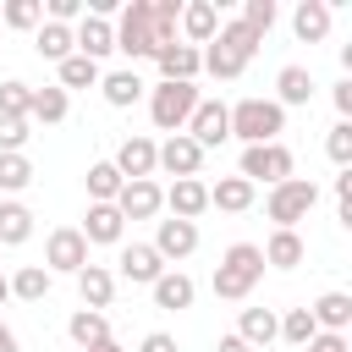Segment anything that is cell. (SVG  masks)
I'll return each mask as SVG.
<instances>
[{
    "instance_id": "6da1fadb",
    "label": "cell",
    "mask_w": 352,
    "mask_h": 352,
    "mask_svg": "<svg viewBox=\"0 0 352 352\" xmlns=\"http://www.w3.org/2000/svg\"><path fill=\"white\" fill-rule=\"evenodd\" d=\"M258 44H264V38L231 16V22H220V33H214V38H209L198 55H204V72H209V77L231 82V77H242V72H248V60L258 55Z\"/></svg>"
},
{
    "instance_id": "7a4b0ae2",
    "label": "cell",
    "mask_w": 352,
    "mask_h": 352,
    "mask_svg": "<svg viewBox=\"0 0 352 352\" xmlns=\"http://www.w3.org/2000/svg\"><path fill=\"white\" fill-rule=\"evenodd\" d=\"M264 280V253H258V242H231L226 253H220V264H214V297H226V302H242V297H253V286Z\"/></svg>"
},
{
    "instance_id": "3957f363",
    "label": "cell",
    "mask_w": 352,
    "mask_h": 352,
    "mask_svg": "<svg viewBox=\"0 0 352 352\" xmlns=\"http://www.w3.org/2000/svg\"><path fill=\"white\" fill-rule=\"evenodd\" d=\"M280 132H286V110L275 99H236L231 104V138H242V148L280 143Z\"/></svg>"
},
{
    "instance_id": "277c9868",
    "label": "cell",
    "mask_w": 352,
    "mask_h": 352,
    "mask_svg": "<svg viewBox=\"0 0 352 352\" xmlns=\"http://www.w3.org/2000/svg\"><path fill=\"white\" fill-rule=\"evenodd\" d=\"M198 82H154L148 88V121L170 138V132H187V121H192V110H198Z\"/></svg>"
},
{
    "instance_id": "5b68a950",
    "label": "cell",
    "mask_w": 352,
    "mask_h": 352,
    "mask_svg": "<svg viewBox=\"0 0 352 352\" xmlns=\"http://www.w3.org/2000/svg\"><path fill=\"white\" fill-rule=\"evenodd\" d=\"M110 28H116V50H121L126 60H154L160 33H154V16H148V0H126Z\"/></svg>"
},
{
    "instance_id": "8992f818",
    "label": "cell",
    "mask_w": 352,
    "mask_h": 352,
    "mask_svg": "<svg viewBox=\"0 0 352 352\" xmlns=\"http://www.w3.org/2000/svg\"><path fill=\"white\" fill-rule=\"evenodd\" d=\"M314 204H319V187L308 176H286L280 187L264 192V214L275 220V231H297V220H308Z\"/></svg>"
},
{
    "instance_id": "52a82bcc",
    "label": "cell",
    "mask_w": 352,
    "mask_h": 352,
    "mask_svg": "<svg viewBox=\"0 0 352 352\" xmlns=\"http://www.w3.org/2000/svg\"><path fill=\"white\" fill-rule=\"evenodd\" d=\"M292 170H297V160H292L286 143H253V148H242V170H236V176L253 182V187H258V182H264V187H280Z\"/></svg>"
},
{
    "instance_id": "ba28073f",
    "label": "cell",
    "mask_w": 352,
    "mask_h": 352,
    "mask_svg": "<svg viewBox=\"0 0 352 352\" xmlns=\"http://www.w3.org/2000/svg\"><path fill=\"white\" fill-rule=\"evenodd\" d=\"M82 264H88L82 231H77V226H55V231L44 236V270H50V275H77Z\"/></svg>"
},
{
    "instance_id": "9c48e42d",
    "label": "cell",
    "mask_w": 352,
    "mask_h": 352,
    "mask_svg": "<svg viewBox=\"0 0 352 352\" xmlns=\"http://www.w3.org/2000/svg\"><path fill=\"white\" fill-rule=\"evenodd\" d=\"M187 138L209 154V148H220L226 138H231V104H220V99H198V110H192V121H187Z\"/></svg>"
},
{
    "instance_id": "30bf717a",
    "label": "cell",
    "mask_w": 352,
    "mask_h": 352,
    "mask_svg": "<svg viewBox=\"0 0 352 352\" xmlns=\"http://www.w3.org/2000/svg\"><path fill=\"white\" fill-rule=\"evenodd\" d=\"M154 170H165V176H176V182H182V176H198V170H204V148H198L187 132H170V138L154 148Z\"/></svg>"
},
{
    "instance_id": "8fae6325",
    "label": "cell",
    "mask_w": 352,
    "mask_h": 352,
    "mask_svg": "<svg viewBox=\"0 0 352 352\" xmlns=\"http://www.w3.org/2000/svg\"><path fill=\"white\" fill-rule=\"evenodd\" d=\"M165 270H170V264H165L148 242H121V253H116V275L132 280V286H154Z\"/></svg>"
},
{
    "instance_id": "7c38bea8",
    "label": "cell",
    "mask_w": 352,
    "mask_h": 352,
    "mask_svg": "<svg viewBox=\"0 0 352 352\" xmlns=\"http://www.w3.org/2000/svg\"><path fill=\"white\" fill-rule=\"evenodd\" d=\"M165 264H182L198 253V226L192 220H154V242H148Z\"/></svg>"
},
{
    "instance_id": "4fadbf2b",
    "label": "cell",
    "mask_w": 352,
    "mask_h": 352,
    "mask_svg": "<svg viewBox=\"0 0 352 352\" xmlns=\"http://www.w3.org/2000/svg\"><path fill=\"white\" fill-rule=\"evenodd\" d=\"M176 33H182V44L204 50V44L220 33V6H214V0H182V22H176Z\"/></svg>"
},
{
    "instance_id": "5bb4252c",
    "label": "cell",
    "mask_w": 352,
    "mask_h": 352,
    "mask_svg": "<svg viewBox=\"0 0 352 352\" xmlns=\"http://www.w3.org/2000/svg\"><path fill=\"white\" fill-rule=\"evenodd\" d=\"M116 209H121V220H154V214L165 209V187H160L154 176H148V182H121Z\"/></svg>"
},
{
    "instance_id": "9a60e30c",
    "label": "cell",
    "mask_w": 352,
    "mask_h": 352,
    "mask_svg": "<svg viewBox=\"0 0 352 352\" xmlns=\"http://www.w3.org/2000/svg\"><path fill=\"white\" fill-rule=\"evenodd\" d=\"M82 242L88 248H121V236H126V220H121V209L116 204H88V214H82Z\"/></svg>"
},
{
    "instance_id": "2e32d148",
    "label": "cell",
    "mask_w": 352,
    "mask_h": 352,
    "mask_svg": "<svg viewBox=\"0 0 352 352\" xmlns=\"http://www.w3.org/2000/svg\"><path fill=\"white\" fill-rule=\"evenodd\" d=\"M154 66H160V82H198V72H204V55L192 50V44H165V50H154Z\"/></svg>"
},
{
    "instance_id": "e0dca14e",
    "label": "cell",
    "mask_w": 352,
    "mask_h": 352,
    "mask_svg": "<svg viewBox=\"0 0 352 352\" xmlns=\"http://www.w3.org/2000/svg\"><path fill=\"white\" fill-rule=\"evenodd\" d=\"M154 148H160V143L143 138V132H138V138H121V148H116L110 165L121 170V182H148V176H154Z\"/></svg>"
},
{
    "instance_id": "ac0fdd59",
    "label": "cell",
    "mask_w": 352,
    "mask_h": 352,
    "mask_svg": "<svg viewBox=\"0 0 352 352\" xmlns=\"http://www.w3.org/2000/svg\"><path fill=\"white\" fill-rule=\"evenodd\" d=\"M72 44H77V55L82 60H104V55H116V28L104 22V16H82L77 28H72Z\"/></svg>"
},
{
    "instance_id": "d6986e66",
    "label": "cell",
    "mask_w": 352,
    "mask_h": 352,
    "mask_svg": "<svg viewBox=\"0 0 352 352\" xmlns=\"http://www.w3.org/2000/svg\"><path fill=\"white\" fill-rule=\"evenodd\" d=\"M143 77H138V66H116V72H99V94H104V104L110 110H132L138 99H143Z\"/></svg>"
},
{
    "instance_id": "ffe728a7",
    "label": "cell",
    "mask_w": 352,
    "mask_h": 352,
    "mask_svg": "<svg viewBox=\"0 0 352 352\" xmlns=\"http://www.w3.org/2000/svg\"><path fill=\"white\" fill-rule=\"evenodd\" d=\"M165 209H170V220H192L198 226V214L209 209V187L198 176H182V182L165 187Z\"/></svg>"
},
{
    "instance_id": "44dd1931",
    "label": "cell",
    "mask_w": 352,
    "mask_h": 352,
    "mask_svg": "<svg viewBox=\"0 0 352 352\" xmlns=\"http://www.w3.org/2000/svg\"><path fill=\"white\" fill-rule=\"evenodd\" d=\"M77 297H82V308H94V314H104L110 308V297H116V270H104V264H82L77 270Z\"/></svg>"
},
{
    "instance_id": "7402d4cb",
    "label": "cell",
    "mask_w": 352,
    "mask_h": 352,
    "mask_svg": "<svg viewBox=\"0 0 352 352\" xmlns=\"http://www.w3.org/2000/svg\"><path fill=\"white\" fill-rule=\"evenodd\" d=\"M148 292H154V308H165V314H182V308H192V297H198V286H192L187 270H165Z\"/></svg>"
},
{
    "instance_id": "603a6c76",
    "label": "cell",
    "mask_w": 352,
    "mask_h": 352,
    "mask_svg": "<svg viewBox=\"0 0 352 352\" xmlns=\"http://www.w3.org/2000/svg\"><path fill=\"white\" fill-rule=\"evenodd\" d=\"M330 6L324 0H297V11H292V33L302 38V44H319V38H330Z\"/></svg>"
},
{
    "instance_id": "cb8c5ba5",
    "label": "cell",
    "mask_w": 352,
    "mask_h": 352,
    "mask_svg": "<svg viewBox=\"0 0 352 352\" xmlns=\"http://www.w3.org/2000/svg\"><path fill=\"white\" fill-rule=\"evenodd\" d=\"M258 253H264V270H297V264L308 258V242H302L297 231H270V242H264Z\"/></svg>"
},
{
    "instance_id": "d4e9b609",
    "label": "cell",
    "mask_w": 352,
    "mask_h": 352,
    "mask_svg": "<svg viewBox=\"0 0 352 352\" xmlns=\"http://www.w3.org/2000/svg\"><path fill=\"white\" fill-rule=\"evenodd\" d=\"M314 99V72L308 66H280L275 72V104L292 110V104H308Z\"/></svg>"
},
{
    "instance_id": "484cf974",
    "label": "cell",
    "mask_w": 352,
    "mask_h": 352,
    "mask_svg": "<svg viewBox=\"0 0 352 352\" xmlns=\"http://www.w3.org/2000/svg\"><path fill=\"white\" fill-rule=\"evenodd\" d=\"M66 110H72V94H66V88H55V82H44V88H33L28 121H38V126H60V121H66Z\"/></svg>"
},
{
    "instance_id": "4316f807",
    "label": "cell",
    "mask_w": 352,
    "mask_h": 352,
    "mask_svg": "<svg viewBox=\"0 0 352 352\" xmlns=\"http://www.w3.org/2000/svg\"><path fill=\"white\" fill-rule=\"evenodd\" d=\"M253 198H258V187H253V182H242V176H220V182L209 187V209H226V214L253 209Z\"/></svg>"
},
{
    "instance_id": "83f0119b",
    "label": "cell",
    "mask_w": 352,
    "mask_h": 352,
    "mask_svg": "<svg viewBox=\"0 0 352 352\" xmlns=\"http://www.w3.org/2000/svg\"><path fill=\"white\" fill-rule=\"evenodd\" d=\"M308 314H314V324H319V330L346 336V324H352V297H346V292H324L319 302H308Z\"/></svg>"
},
{
    "instance_id": "f1b7e54d",
    "label": "cell",
    "mask_w": 352,
    "mask_h": 352,
    "mask_svg": "<svg viewBox=\"0 0 352 352\" xmlns=\"http://www.w3.org/2000/svg\"><path fill=\"white\" fill-rule=\"evenodd\" d=\"M236 336H242L248 346H270V341L280 336V314H275V308H242Z\"/></svg>"
},
{
    "instance_id": "f546056e",
    "label": "cell",
    "mask_w": 352,
    "mask_h": 352,
    "mask_svg": "<svg viewBox=\"0 0 352 352\" xmlns=\"http://www.w3.org/2000/svg\"><path fill=\"white\" fill-rule=\"evenodd\" d=\"M33 236V209L16 198H0V248H22Z\"/></svg>"
},
{
    "instance_id": "4dcf8cb0",
    "label": "cell",
    "mask_w": 352,
    "mask_h": 352,
    "mask_svg": "<svg viewBox=\"0 0 352 352\" xmlns=\"http://www.w3.org/2000/svg\"><path fill=\"white\" fill-rule=\"evenodd\" d=\"M6 286H11V297H22V302H44L50 286H55V275H50L44 264H22L16 275H6Z\"/></svg>"
},
{
    "instance_id": "1f68e13d",
    "label": "cell",
    "mask_w": 352,
    "mask_h": 352,
    "mask_svg": "<svg viewBox=\"0 0 352 352\" xmlns=\"http://www.w3.org/2000/svg\"><path fill=\"white\" fill-rule=\"evenodd\" d=\"M66 336L77 341V352H88V346L110 341V319H104V314H94V308H77V314L66 319Z\"/></svg>"
},
{
    "instance_id": "d6a6232c",
    "label": "cell",
    "mask_w": 352,
    "mask_h": 352,
    "mask_svg": "<svg viewBox=\"0 0 352 352\" xmlns=\"http://www.w3.org/2000/svg\"><path fill=\"white\" fill-rule=\"evenodd\" d=\"M33 50L44 55V60H66V55H77V44H72V28H60V22H38L33 28Z\"/></svg>"
},
{
    "instance_id": "836d02e7",
    "label": "cell",
    "mask_w": 352,
    "mask_h": 352,
    "mask_svg": "<svg viewBox=\"0 0 352 352\" xmlns=\"http://www.w3.org/2000/svg\"><path fill=\"white\" fill-rule=\"evenodd\" d=\"M82 182H88V204H116V192H121V170L110 160H94Z\"/></svg>"
},
{
    "instance_id": "e575fe53",
    "label": "cell",
    "mask_w": 352,
    "mask_h": 352,
    "mask_svg": "<svg viewBox=\"0 0 352 352\" xmlns=\"http://www.w3.org/2000/svg\"><path fill=\"white\" fill-rule=\"evenodd\" d=\"M38 22H44V0H6V6H0V28L33 33Z\"/></svg>"
},
{
    "instance_id": "d590c367",
    "label": "cell",
    "mask_w": 352,
    "mask_h": 352,
    "mask_svg": "<svg viewBox=\"0 0 352 352\" xmlns=\"http://www.w3.org/2000/svg\"><path fill=\"white\" fill-rule=\"evenodd\" d=\"M314 336H319V324H314L308 308H286V314H280V336H275V341H286V346H308Z\"/></svg>"
},
{
    "instance_id": "8d00e7d4",
    "label": "cell",
    "mask_w": 352,
    "mask_h": 352,
    "mask_svg": "<svg viewBox=\"0 0 352 352\" xmlns=\"http://www.w3.org/2000/svg\"><path fill=\"white\" fill-rule=\"evenodd\" d=\"M28 104H33V82L6 77V82H0V116H6V121H28Z\"/></svg>"
},
{
    "instance_id": "74e56055",
    "label": "cell",
    "mask_w": 352,
    "mask_h": 352,
    "mask_svg": "<svg viewBox=\"0 0 352 352\" xmlns=\"http://www.w3.org/2000/svg\"><path fill=\"white\" fill-rule=\"evenodd\" d=\"M55 72H60V82H55V88H66V94H72V88H99V66H94V60H82V55H66Z\"/></svg>"
},
{
    "instance_id": "f35d334b",
    "label": "cell",
    "mask_w": 352,
    "mask_h": 352,
    "mask_svg": "<svg viewBox=\"0 0 352 352\" xmlns=\"http://www.w3.org/2000/svg\"><path fill=\"white\" fill-rule=\"evenodd\" d=\"M33 187V160L28 154H0V192H28Z\"/></svg>"
},
{
    "instance_id": "ab89813d",
    "label": "cell",
    "mask_w": 352,
    "mask_h": 352,
    "mask_svg": "<svg viewBox=\"0 0 352 352\" xmlns=\"http://www.w3.org/2000/svg\"><path fill=\"white\" fill-rule=\"evenodd\" d=\"M236 22H242V28H253V33L264 38V33L275 28V0H242V16H236Z\"/></svg>"
},
{
    "instance_id": "60d3db41",
    "label": "cell",
    "mask_w": 352,
    "mask_h": 352,
    "mask_svg": "<svg viewBox=\"0 0 352 352\" xmlns=\"http://www.w3.org/2000/svg\"><path fill=\"white\" fill-rule=\"evenodd\" d=\"M324 154L336 160V170H346V165H352V121H336V126H330Z\"/></svg>"
},
{
    "instance_id": "b9f144b4",
    "label": "cell",
    "mask_w": 352,
    "mask_h": 352,
    "mask_svg": "<svg viewBox=\"0 0 352 352\" xmlns=\"http://www.w3.org/2000/svg\"><path fill=\"white\" fill-rule=\"evenodd\" d=\"M28 138H33V121H6L0 116V154H22Z\"/></svg>"
},
{
    "instance_id": "7bdbcfd3",
    "label": "cell",
    "mask_w": 352,
    "mask_h": 352,
    "mask_svg": "<svg viewBox=\"0 0 352 352\" xmlns=\"http://www.w3.org/2000/svg\"><path fill=\"white\" fill-rule=\"evenodd\" d=\"M336 204H341V226H352V165L336 170Z\"/></svg>"
},
{
    "instance_id": "ee69618b",
    "label": "cell",
    "mask_w": 352,
    "mask_h": 352,
    "mask_svg": "<svg viewBox=\"0 0 352 352\" xmlns=\"http://www.w3.org/2000/svg\"><path fill=\"white\" fill-rule=\"evenodd\" d=\"M138 352H182V346H176V336H165V330H148V336L138 341Z\"/></svg>"
},
{
    "instance_id": "f6af8a7d",
    "label": "cell",
    "mask_w": 352,
    "mask_h": 352,
    "mask_svg": "<svg viewBox=\"0 0 352 352\" xmlns=\"http://www.w3.org/2000/svg\"><path fill=\"white\" fill-rule=\"evenodd\" d=\"M330 99H336V110H341V121H352V77H341V82L330 88Z\"/></svg>"
},
{
    "instance_id": "bcb514c9",
    "label": "cell",
    "mask_w": 352,
    "mask_h": 352,
    "mask_svg": "<svg viewBox=\"0 0 352 352\" xmlns=\"http://www.w3.org/2000/svg\"><path fill=\"white\" fill-rule=\"evenodd\" d=\"M308 352H352V346H346V336H330V330H319V336L308 341Z\"/></svg>"
},
{
    "instance_id": "7dc6e473",
    "label": "cell",
    "mask_w": 352,
    "mask_h": 352,
    "mask_svg": "<svg viewBox=\"0 0 352 352\" xmlns=\"http://www.w3.org/2000/svg\"><path fill=\"white\" fill-rule=\"evenodd\" d=\"M214 352H253V346H248V341L231 330V336H220V341H214Z\"/></svg>"
},
{
    "instance_id": "c3c4849f",
    "label": "cell",
    "mask_w": 352,
    "mask_h": 352,
    "mask_svg": "<svg viewBox=\"0 0 352 352\" xmlns=\"http://www.w3.org/2000/svg\"><path fill=\"white\" fill-rule=\"evenodd\" d=\"M0 352H16V330H11L6 319H0Z\"/></svg>"
},
{
    "instance_id": "681fc988",
    "label": "cell",
    "mask_w": 352,
    "mask_h": 352,
    "mask_svg": "<svg viewBox=\"0 0 352 352\" xmlns=\"http://www.w3.org/2000/svg\"><path fill=\"white\" fill-rule=\"evenodd\" d=\"M6 302H11V286H6V275H0V308H6Z\"/></svg>"
},
{
    "instance_id": "f907efd6",
    "label": "cell",
    "mask_w": 352,
    "mask_h": 352,
    "mask_svg": "<svg viewBox=\"0 0 352 352\" xmlns=\"http://www.w3.org/2000/svg\"><path fill=\"white\" fill-rule=\"evenodd\" d=\"M88 352H121V346H116V341H99V346H88Z\"/></svg>"
}]
</instances>
